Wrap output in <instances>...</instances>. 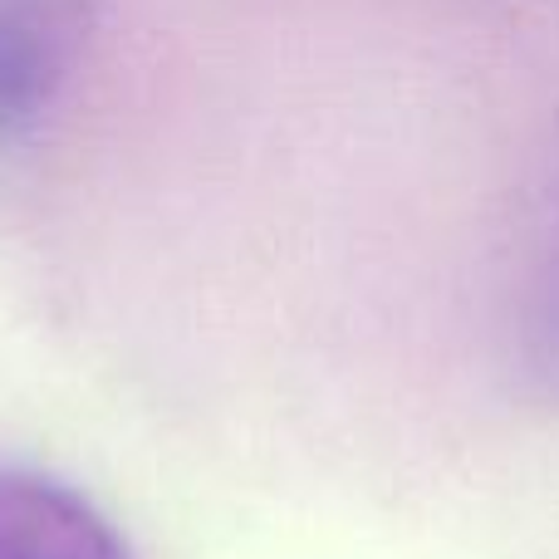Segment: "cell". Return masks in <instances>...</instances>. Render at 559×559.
Here are the masks:
<instances>
[{
	"label": "cell",
	"instance_id": "cell-1",
	"mask_svg": "<svg viewBox=\"0 0 559 559\" xmlns=\"http://www.w3.org/2000/svg\"><path fill=\"white\" fill-rule=\"evenodd\" d=\"M0 559H133V550L74 486L0 466Z\"/></svg>",
	"mask_w": 559,
	"mask_h": 559
}]
</instances>
